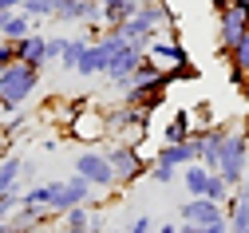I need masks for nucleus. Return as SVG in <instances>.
Wrapping results in <instances>:
<instances>
[{"label":"nucleus","instance_id":"6ab92c4d","mask_svg":"<svg viewBox=\"0 0 249 233\" xmlns=\"http://www.w3.org/2000/svg\"><path fill=\"white\" fill-rule=\"evenodd\" d=\"M83 12H87V0H55L52 20H59V24H83Z\"/></svg>","mask_w":249,"mask_h":233},{"label":"nucleus","instance_id":"9d476101","mask_svg":"<svg viewBox=\"0 0 249 233\" xmlns=\"http://www.w3.org/2000/svg\"><path fill=\"white\" fill-rule=\"evenodd\" d=\"M146 55H154L159 63H186L190 55H186V48L178 44V32H166V36H154L146 44Z\"/></svg>","mask_w":249,"mask_h":233},{"label":"nucleus","instance_id":"ddd939ff","mask_svg":"<svg viewBox=\"0 0 249 233\" xmlns=\"http://www.w3.org/2000/svg\"><path fill=\"white\" fill-rule=\"evenodd\" d=\"M131 126H146V115L142 111H135V107H127V103H123L119 111H111L107 115V130H115V135H123V130H131Z\"/></svg>","mask_w":249,"mask_h":233},{"label":"nucleus","instance_id":"aec40b11","mask_svg":"<svg viewBox=\"0 0 249 233\" xmlns=\"http://www.w3.org/2000/svg\"><path fill=\"white\" fill-rule=\"evenodd\" d=\"M87 44H91V40H83V36H68V40H64V55H59V68H64V72H75Z\"/></svg>","mask_w":249,"mask_h":233},{"label":"nucleus","instance_id":"bb28decb","mask_svg":"<svg viewBox=\"0 0 249 233\" xmlns=\"http://www.w3.org/2000/svg\"><path fill=\"white\" fill-rule=\"evenodd\" d=\"M202 233H230V221L222 217V221H210V225H202Z\"/></svg>","mask_w":249,"mask_h":233},{"label":"nucleus","instance_id":"f257e3e1","mask_svg":"<svg viewBox=\"0 0 249 233\" xmlns=\"http://www.w3.org/2000/svg\"><path fill=\"white\" fill-rule=\"evenodd\" d=\"M40 79H44V68H36V63H24V59H12L8 68L0 72V107H8V115L20 111L28 99L36 95Z\"/></svg>","mask_w":249,"mask_h":233},{"label":"nucleus","instance_id":"b1692460","mask_svg":"<svg viewBox=\"0 0 249 233\" xmlns=\"http://www.w3.org/2000/svg\"><path fill=\"white\" fill-rule=\"evenodd\" d=\"M12 59H16V40H4V36H0V72H4Z\"/></svg>","mask_w":249,"mask_h":233},{"label":"nucleus","instance_id":"cd10ccee","mask_svg":"<svg viewBox=\"0 0 249 233\" xmlns=\"http://www.w3.org/2000/svg\"><path fill=\"white\" fill-rule=\"evenodd\" d=\"M87 233H107V221H103V217H91V225H87Z\"/></svg>","mask_w":249,"mask_h":233},{"label":"nucleus","instance_id":"f03ea898","mask_svg":"<svg viewBox=\"0 0 249 233\" xmlns=\"http://www.w3.org/2000/svg\"><path fill=\"white\" fill-rule=\"evenodd\" d=\"M245 166H249V139L241 135V130H226L222 158H217V174H222L230 186H237L245 178Z\"/></svg>","mask_w":249,"mask_h":233},{"label":"nucleus","instance_id":"4468645a","mask_svg":"<svg viewBox=\"0 0 249 233\" xmlns=\"http://www.w3.org/2000/svg\"><path fill=\"white\" fill-rule=\"evenodd\" d=\"M210 174L202 162H190V166H182V186L190 190V197H206V186H210Z\"/></svg>","mask_w":249,"mask_h":233},{"label":"nucleus","instance_id":"7c9ffc66","mask_svg":"<svg viewBox=\"0 0 249 233\" xmlns=\"http://www.w3.org/2000/svg\"><path fill=\"white\" fill-rule=\"evenodd\" d=\"M245 233H249V229H245Z\"/></svg>","mask_w":249,"mask_h":233},{"label":"nucleus","instance_id":"423d86ee","mask_svg":"<svg viewBox=\"0 0 249 233\" xmlns=\"http://www.w3.org/2000/svg\"><path fill=\"white\" fill-rule=\"evenodd\" d=\"M107 158H111L115 182H135V178H142V174L150 170V162H142V158H139V150H135L131 143H119V146H111V150H107Z\"/></svg>","mask_w":249,"mask_h":233},{"label":"nucleus","instance_id":"393cba45","mask_svg":"<svg viewBox=\"0 0 249 233\" xmlns=\"http://www.w3.org/2000/svg\"><path fill=\"white\" fill-rule=\"evenodd\" d=\"M64 40L68 36H48V63H59V55H64Z\"/></svg>","mask_w":249,"mask_h":233},{"label":"nucleus","instance_id":"7ed1b4c3","mask_svg":"<svg viewBox=\"0 0 249 233\" xmlns=\"http://www.w3.org/2000/svg\"><path fill=\"white\" fill-rule=\"evenodd\" d=\"M170 83H174V75H170V68H166L162 75H154V79H139V83H131L127 91H123V103L135 107V111H142V115H150V111L166 99V87H170Z\"/></svg>","mask_w":249,"mask_h":233},{"label":"nucleus","instance_id":"0eeeda50","mask_svg":"<svg viewBox=\"0 0 249 233\" xmlns=\"http://www.w3.org/2000/svg\"><path fill=\"white\" fill-rule=\"evenodd\" d=\"M91 186L87 178H79V174H71L68 182H59V194H55V202H52V214L59 217V214H68V210H75V206H87L91 202Z\"/></svg>","mask_w":249,"mask_h":233},{"label":"nucleus","instance_id":"c756f323","mask_svg":"<svg viewBox=\"0 0 249 233\" xmlns=\"http://www.w3.org/2000/svg\"><path fill=\"white\" fill-rule=\"evenodd\" d=\"M107 233H123V229H107Z\"/></svg>","mask_w":249,"mask_h":233},{"label":"nucleus","instance_id":"6e6552de","mask_svg":"<svg viewBox=\"0 0 249 233\" xmlns=\"http://www.w3.org/2000/svg\"><path fill=\"white\" fill-rule=\"evenodd\" d=\"M178 217L190 221V225H210V221H222L226 217V206L222 202H210V197H186Z\"/></svg>","mask_w":249,"mask_h":233},{"label":"nucleus","instance_id":"9b49d317","mask_svg":"<svg viewBox=\"0 0 249 233\" xmlns=\"http://www.w3.org/2000/svg\"><path fill=\"white\" fill-rule=\"evenodd\" d=\"M16 59L36 63V68H48V36H40V32L20 36V40H16Z\"/></svg>","mask_w":249,"mask_h":233},{"label":"nucleus","instance_id":"f8f14e48","mask_svg":"<svg viewBox=\"0 0 249 233\" xmlns=\"http://www.w3.org/2000/svg\"><path fill=\"white\" fill-rule=\"evenodd\" d=\"M139 16H142L154 32H174V12H170V4H162V0H142Z\"/></svg>","mask_w":249,"mask_h":233},{"label":"nucleus","instance_id":"c85d7f7f","mask_svg":"<svg viewBox=\"0 0 249 233\" xmlns=\"http://www.w3.org/2000/svg\"><path fill=\"white\" fill-rule=\"evenodd\" d=\"M154 233H178V225H162V229H154Z\"/></svg>","mask_w":249,"mask_h":233},{"label":"nucleus","instance_id":"a878e982","mask_svg":"<svg viewBox=\"0 0 249 233\" xmlns=\"http://www.w3.org/2000/svg\"><path fill=\"white\" fill-rule=\"evenodd\" d=\"M123 233H154V221H150L146 214H139V217H135L127 229H123Z\"/></svg>","mask_w":249,"mask_h":233},{"label":"nucleus","instance_id":"dca6fc26","mask_svg":"<svg viewBox=\"0 0 249 233\" xmlns=\"http://www.w3.org/2000/svg\"><path fill=\"white\" fill-rule=\"evenodd\" d=\"M186 139H194V130H190V111H178V115L162 126V143H186Z\"/></svg>","mask_w":249,"mask_h":233},{"label":"nucleus","instance_id":"20e7f679","mask_svg":"<svg viewBox=\"0 0 249 233\" xmlns=\"http://www.w3.org/2000/svg\"><path fill=\"white\" fill-rule=\"evenodd\" d=\"M142 44H135V40H123L119 48H115V55H111V68H107V83L111 87H119V91H127L131 83H135V68H139V59H142Z\"/></svg>","mask_w":249,"mask_h":233},{"label":"nucleus","instance_id":"a211bd4d","mask_svg":"<svg viewBox=\"0 0 249 233\" xmlns=\"http://www.w3.org/2000/svg\"><path fill=\"white\" fill-rule=\"evenodd\" d=\"M55 194H59V182H40V186H32V190L24 194V202H20V206H40V210H52Z\"/></svg>","mask_w":249,"mask_h":233},{"label":"nucleus","instance_id":"1a4fd4ad","mask_svg":"<svg viewBox=\"0 0 249 233\" xmlns=\"http://www.w3.org/2000/svg\"><path fill=\"white\" fill-rule=\"evenodd\" d=\"M198 135L194 139H186V143H162L159 146V154H154V162H162V166H190V162H198Z\"/></svg>","mask_w":249,"mask_h":233},{"label":"nucleus","instance_id":"39448f33","mask_svg":"<svg viewBox=\"0 0 249 233\" xmlns=\"http://www.w3.org/2000/svg\"><path fill=\"white\" fill-rule=\"evenodd\" d=\"M75 174L87 178L95 190H111V186H119V182H115V170H111L107 150H83V154L75 158Z\"/></svg>","mask_w":249,"mask_h":233},{"label":"nucleus","instance_id":"f3484780","mask_svg":"<svg viewBox=\"0 0 249 233\" xmlns=\"http://www.w3.org/2000/svg\"><path fill=\"white\" fill-rule=\"evenodd\" d=\"M24 178V158H4V162H0V197H4V194H12L16 190V182Z\"/></svg>","mask_w":249,"mask_h":233},{"label":"nucleus","instance_id":"412c9836","mask_svg":"<svg viewBox=\"0 0 249 233\" xmlns=\"http://www.w3.org/2000/svg\"><path fill=\"white\" fill-rule=\"evenodd\" d=\"M87 225H91V210L87 206H75V210L64 214V233H87Z\"/></svg>","mask_w":249,"mask_h":233},{"label":"nucleus","instance_id":"2eb2a0df","mask_svg":"<svg viewBox=\"0 0 249 233\" xmlns=\"http://www.w3.org/2000/svg\"><path fill=\"white\" fill-rule=\"evenodd\" d=\"M226 59H230V68H233V79L241 83V79L249 75V28H245V36L226 52Z\"/></svg>","mask_w":249,"mask_h":233},{"label":"nucleus","instance_id":"5701e85b","mask_svg":"<svg viewBox=\"0 0 249 233\" xmlns=\"http://www.w3.org/2000/svg\"><path fill=\"white\" fill-rule=\"evenodd\" d=\"M146 174H150L154 182H162V186H166V182H174L178 170H174V166H162V162H150V170H146Z\"/></svg>","mask_w":249,"mask_h":233},{"label":"nucleus","instance_id":"4be33fe9","mask_svg":"<svg viewBox=\"0 0 249 233\" xmlns=\"http://www.w3.org/2000/svg\"><path fill=\"white\" fill-rule=\"evenodd\" d=\"M28 16H32V20H48L52 12H55V0H24V4H20Z\"/></svg>","mask_w":249,"mask_h":233}]
</instances>
